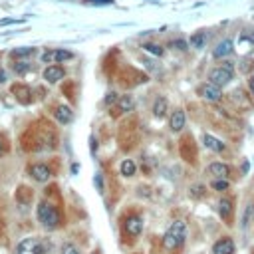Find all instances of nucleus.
Here are the masks:
<instances>
[{"label":"nucleus","instance_id":"nucleus-14","mask_svg":"<svg viewBox=\"0 0 254 254\" xmlns=\"http://www.w3.org/2000/svg\"><path fill=\"white\" fill-rule=\"evenodd\" d=\"M16 201L20 203V205H28L30 201H32V189L30 187H18V190H16Z\"/></svg>","mask_w":254,"mask_h":254},{"label":"nucleus","instance_id":"nucleus-24","mask_svg":"<svg viewBox=\"0 0 254 254\" xmlns=\"http://www.w3.org/2000/svg\"><path fill=\"white\" fill-rule=\"evenodd\" d=\"M252 219H254V205H248V206H246V213H244V217H242V228H246Z\"/></svg>","mask_w":254,"mask_h":254},{"label":"nucleus","instance_id":"nucleus-28","mask_svg":"<svg viewBox=\"0 0 254 254\" xmlns=\"http://www.w3.org/2000/svg\"><path fill=\"white\" fill-rule=\"evenodd\" d=\"M86 4H95V6H110L113 4V0H83Z\"/></svg>","mask_w":254,"mask_h":254},{"label":"nucleus","instance_id":"nucleus-4","mask_svg":"<svg viewBox=\"0 0 254 254\" xmlns=\"http://www.w3.org/2000/svg\"><path fill=\"white\" fill-rule=\"evenodd\" d=\"M232 76H235V74H232V64H230V62H224L222 66L210 70L208 79H210V83H215V86L222 88V86H226V83L232 79Z\"/></svg>","mask_w":254,"mask_h":254},{"label":"nucleus","instance_id":"nucleus-2","mask_svg":"<svg viewBox=\"0 0 254 254\" xmlns=\"http://www.w3.org/2000/svg\"><path fill=\"white\" fill-rule=\"evenodd\" d=\"M36 215H38V221L44 224L48 230H52V228H56V226L60 224V213L56 210L54 205H50V203H46V201H42V203L38 205Z\"/></svg>","mask_w":254,"mask_h":254},{"label":"nucleus","instance_id":"nucleus-35","mask_svg":"<svg viewBox=\"0 0 254 254\" xmlns=\"http://www.w3.org/2000/svg\"><path fill=\"white\" fill-rule=\"evenodd\" d=\"M4 79H6V74H4V72H2V70H0V83H2V81H4Z\"/></svg>","mask_w":254,"mask_h":254},{"label":"nucleus","instance_id":"nucleus-19","mask_svg":"<svg viewBox=\"0 0 254 254\" xmlns=\"http://www.w3.org/2000/svg\"><path fill=\"white\" fill-rule=\"evenodd\" d=\"M133 105H135V101H133L131 95H123V97L117 99V110L119 111H131Z\"/></svg>","mask_w":254,"mask_h":254},{"label":"nucleus","instance_id":"nucleus-17","mask_svg":"<svg viewBox=\"0 0 254 254\" xmlns=\"http://www.w3.org/2000/svg\"><path fill=\"white\" fill-rule=\"evenodd\" d=\"M185 127V113L181 110H177L173 115H171V129L173 131H181Z\"/></svg>","mask_w":254,"mask_h":254},{"label":"nucleus","instance_id":"nucleus-23","mask_svg":"<svg viewBox=\"0 0 254 254\" xmlns=\"http://www.w3.org/2000/svg\"><path fill=\"white\" fill-rule=\"evenodd\" d=\"M34 54V48H16L10 52L12 58H26V56H32Z\"/></svg>","mask_w":254,"mask_h":254},{"label":"nucleus","instance_id":"nucleus-5","mask_svg":"<svg viewBox=\"0 0 254 254\" xmlns=\"http://www.w3.org/2000/svg\"><path fill=\"white\" fill-rule=\"evenodd\" d=\"M28 175L38 183H46L52 177V171H50V167L44 165V163H34V165L28 167Z\"/></svg>","mask_w":254,"mask_h":254},{"label":"nucleus","instance_id":"nucleus-32","mask_svg":"<svg viewBox=\"0 0 254 254\" xmlns=\"http://www.w3.org/2000/svg\"><path fill=\"white\" fill-rule=\"evenodd\" d=\"M173 48H177V50H187V42H185V40H177V42H173Z\"/></svg>","mask_w":254,"mask_h":254},{"label":"nucleus","instance_id":"nucleus-13","mask_svg":"<svg viewBox=\"0 0 254 254\" xmlns=\"http://www.w3.org/2000/svg\"><path fill=\"white\" fill-rule=\"evenodd\" d=\"M230 54H232V42L230 40L219 42V46L215 48V58H226Z\"/></svg>","mask_w":254,"mask_h":254},{"label":"nucleus","instance_id":"nucleus-21","mask_svg":"<svg viewBox=\"0 0 254 254\" xmlns=\"http://www.w3.org/2000/svg\"><path fill=\"white\" fill-rule=\"evenodd\" d=\"M121 175L123 177H133L135 175V163L131 159H125L121 163Z\"/></svg>","mask_w":254,"mask_h":254},{"label":"nucleus","instance_id":"nucleus-6","mask_svg":"<svg viewBox=\"0 0 254 254\" xmlns=\"http://www.w3.org/2000/svg\"><path fill=\"white\" fill-rule=\"evenodd\" d=\"M72 58H74V54L68 50H48L42 54V62L44 64H60V62H66Z\"/></svg>","mask_w":254,"mask_h":254},{"label":"nucleus","instance_id":"nucleus-10","mask_svg":"<svg viewBox=\"0 0 254 254\" xmlns=\"http://www.w3.org/2000/svg\"><path fill=\"white\" fill-rule=\"evenodd\" d=\"M125 230H127V235L137 237L139 232L143 230V219L141 217H129L125 221Z\"/></svg>","mask_w":254,"mask_h":254},{"label":"nucleus","instance_id":"nucleus-3","mask_svg":"<svg viewBox=\"0 0 254 254\" xmlns=\"http://www.w3.org/2000/svg\"><path fill=\"white\" fill-rule=\"evenodd\" d=\"M48 248H50V244L44 238L30 237V238H24L16 246V254H46Z\"/></svg>","mask_w":254,"mask_h":254},{"label":"nucleus","instance_id":"nucleus-27","mask_svg":"<svg viewBox=\"0 0 254 254\" xmlns=\"http://www.w3.org/2000/svg\"><path fill=\"white\" fill-rule=\"evenodd\" d=\"M62 254H79V250L74 246V244H70V242H66L62 246Z\"/></svg>","mask_w":254,"mask_h":254},{"label":"nucleus","instance_id":"nucleus-36","mask_svg":"<svg viewBox=\"0 0 254 254\" xmlns=\"http://www.w3.org/2000/svg\"><path fill=\"white\" fill-rule=\"evenodd\" d=\"M0 153H2V147H0Z\"/></svg>","mask_w":254,"mask_h":254},{"label":"nucleus","instance_id":"nucleus-33","mask_svg":"<svg viewBox=\"0 0 254 254\" xmlns=\"http://www.w3.org/2000/svg\"><path fill=\"white\" fill-rule=\"evenodd\" d=\"M203 190H205L203 187H195L193 190H190V195H193V197H201V195H203Z\"/></svg>","mask_w":254,"mask_h":254},{"label":"nucleus","instance_id":"nucleus-7","mask_svg":"<svg viewBox=\"0 0 254 254\" xmlns=\"http://www.w3.org/2000/svg\"><path fill=\"white\" fill-rule=\"evenodd\" d=\"M201 95L206 99V101H219L221 99V95H222V92H221V88L219 86H215V83H205V86L201 88Z\"/></svg>","mask_w":254,"mask_h":254},{"label":"nucleus","instance_id":"nucleus-29","mask_svg":"<svg viewBox=\"0 0 254 254\" xmlns=\"http://www.w3.org/2000/svg\"><path fill=\"white\" fill-rule=\"evenodd\" d=\"M213 189H217V190H226V189H228V181H226V179H219V181L213 183Z\"/></svg>","mask_w":254,"mask_h":254},{"label":"nucleus","instance_id":"nucleus-34","mask_svg":"<svg viewBox=\"0 0 254 254\" xmlns=\"http://www.w3.org/2000/svg\"><path fill=\"white\" fill-rule=\"evenodd\" d=\"M248 86H250V92L254 94V78H250V79H248Z\"/></svg>","mask_w":254,"mask_h":254},{"label":"nucleus","instance_id":"nucleus-9","mask_svg":"<svg viewBox=\"0 0 254 254\" xmlns=\"http://www.w3.org/2000/svg\"><path fill=\"white\" fill-rule=\"evenodd\" d=\"M64 76H66V72H64L62 66H48V68L44 70V79H46L48 83H56V81L64 79Z\"/></svg>","mask_w":254,"mask_h":254},{"label":"nucleus","instance_id":"nucleus-16","mask_svg":"<svg viewBox=\"0 0 254 254\" xmlns=\"http://www.w3.org/2000/svg\"><path fill=\"white\" fill-rule=\"evenodd\" d=\"M203 141H205V145L208 147V149H213V151H217V153L224 151V143H222V141H219V139H217V137H213V135H205V137H203Z\"/></svg>","mask_w":254,"mask_h":254},{"label":"nucleus","instance_id":"nucleus-11","mask_svg":"<svg viewBox=\"0 0 254 254\" xmlns=\"http://www.w3.org/2000/svg\"><path fill=\"white\" fill-rule=\"evenodd\" d=\"M235 252V242L230 238H222L213 246V254H232Z\"/></svg>","mask_w":254,"mask_h":254},{"label":"nucleus","instance_id":"nucleus-8","mask_svg":"<svg viewBox=\"0 0 254 254\" xmlns=\"http://www.w3.org/2000/svg\"><path fill=\"white\" fill-rule=\"evenodd\" d=\"M12 95H16V99L20 101V103H30V95H32V92H30V88L28 86H22V83H14L12 86Z\"/></svg>","mask_w":254,"mask_h":254},{"label":"nucleus","instance_id":"nucleus-26","mask_svg":"<svg viewBox=\"0 0 254 254\" xmlns=\"http://www.w3.org/2000/svg\"><path fill=\"white\" fill-rule=\"evenodd\" d=\"M143 48H145L147 52L155 54V56H163V48H161V46H157V44H145Z\"/></svg>","mask_w":254,"mask_h":254},{"label":"nucleus","instance_id":"nucleus-20","mask_svg":"<svg viewBox=\"0 0 254 254\" xmlns=\"http://www.w3.org/2000/svg\"><path fill=\"white\" fill-rule=\"evenodd\" d=\"M153 113H155V117H165V115H167V99H165V97H159V99L155 101Z\"/></svg>","mask_w":254,"mask_h":254},{"label":"nucleus","instance_id":"nucleus-15","mask_svg":"<svg viewBox=\"0 0 254 254\" xmlns=\"http://www.w3.org/2000/svg\"><path fill=\"white\" fill-rule=\"evenodd\" d=\"M189 46L195 48V50H203V48L206 46V34H205V32H197L195 36H190Z\"/></svg>","mask_w":254,"mask_h":254},{"label":"nucleus","instance_id":"nucleus-25","mask_svg":"<svg viewBox=\"0 0 254 254\" xmlns=\"http://www.w3.org/2000/svg\"><path fill=\"white\" fill-rule=\"evenodd\" d=\"M28 70H30V64H28V62H16V64H14V72L20 74V76L26 74Z\"/></svg>","mask_w":254,"mask_h":254},{"label":"nucleus","instance_id":"nucleus-30","mask_svg":"<svg viewBox=\"0 0 254 254\" xmlns=\"http://www.w3.org/2000/svg\"><path fill=\"white\" fill-rule=\"evenodd\" d=\"M117 99H119V97H117V94H113V92H111V94H110L108 97H105V105H111V103H117Z\"/></svg>","mask_w":254,"mask_h":254},{"label":"nucleus","instance_id":"nucleus-18","mask_svg":"<svg viewBox=\"0 0 254 254\" xmlns=\"http://www.w3.org/2000/svg\"><path fill=\"white\" fill-rule=\"evenodd\" d=\"M208 173H210V175H215V177L224 179V177L228 175V167L222 165V163H213V165H208Z\"/></svg>","mask_w":254,"mask_h":254},{"label":"nucleus","instance_id":"nucleus-1","mask_svg":"<svg viewBox=\"0 0 254 254\" xmlns=\"http://www.w3.org/2000/svg\"><path fill=\"white\" fill-rule=\"evenodd\" d=\"M187 238V226L183 221H175L171 226L167 228V232L163 235V246L169 250L179 248Z\"/></svg>","mask_w":254,"mask_h":254},{"label":"nucleus","instance_id":"nucleus-22","mask_svg":"<svg viewBox=\"0 0 254 254\" xmlns=\"http://www.w3.org/2000/svg\"><path fill=\"white\" fill-rule=\"evenodd\" d=\"M219 213H221L222 219H228V217H230V213H232V205H230V201L222 199V201L219 203Z\"/></svg>","mask_w":254,"mask_h":254},{"label":"nucleus","instance_id":"nucleus-31","mask_svg":"<svg viewBox=\"0 0 254 254\" xmlns=\"http://www.w3.org/2000/svg\"><path fill=\"white\" fill-rule=\"evenodd\" d=\"M6 237V224H4V219L0 217V240H2Z\"/></svg>","mask_w":254,"mask_h":254},{"label":"nucleus","instance_id":"nucleus-12","mask_svg":"<svg viewBox=\"0 0 254 254\" xmlns=\"http://www.w3.org/2000/svg\"><path fill=\"white\" fill-rule=\"evenodd\" d=\"M54 115H56V119L60 121V123H70L72 121V110L68 108V105H58L56 108V111H54Z\"/></svg>","mask_w":254,"mask_h":254}]
</instances>
